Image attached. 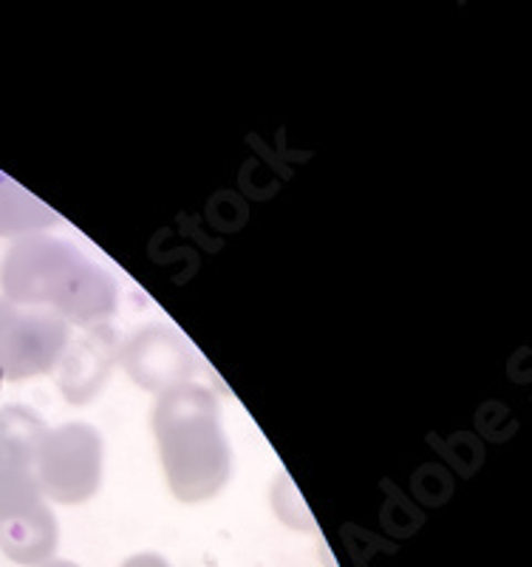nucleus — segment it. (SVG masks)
I'll use <instances>...</instances> for the list:
<instances>
[{"instance_id": "6e6552de", "label": "nucleus", "mask_w": 532, "mask_h": 567, "mask_svg": "<svg viewBox=\"0 0 532 567\" xmlns=\"http://www.w3.org/2000/svg\"><path fill=\"white\" fill-rule=\"evenodd\" d=\"M49 432L38 412L27 406L0 409V477L34 474L38 445Z\"/></svg>"}, {"instance_id": "423d86ee", "label": "nucleus", "mask_w": 532, "mask_h": 567, "mask_svg": "<svg viewBox=\"0 0 532 567\" xmlns=\"http://www.w3.org/2000/svg\"><path fill=\"white\" fill-rule=\"evenodd\" d=\"M58 539V519L45 499L0 516V550L18 565L40 567L52 561Z\"/></svg>"}, {"instance_id": "20e7f679", "label": "nucleus", "mask_w": 532, "mask_h": 567, "mask_svg": "<svg viewBox=\"0 0 532 567\" xmlns=\"http://www.w3.org/2000/svg\"><path fill=\"white\" fill-rule=\"evenodd\" d=\"M69 323L52 310L0 298V378L27 381L52 372L69 347Z\"/></svg>"}, {"instance_id": "0eeeda50", "label": "nucleus", "mask_w": 532, "mask_h": 567, "mask_svg": "<svg viewBox=\"0 0 532 567\" xmlns=\"http://www.w3.org/2000/svg\"><path fill=\"white\" fill-rule=\"evenodd\" d=\"M111 352H114V338H111V332H105L103 327H94L77 343V349H71L69 354H63L65 361L60 386L69 394L71 403H85V400L94 398L100 392V386L108 381Z\"/></svg>"}, {"instance_id": "9b49d317", "label": "nucleus", "mask_w": 532, "mask_h": 567, "mask_svg": "<svg viewBox=\"0 0 532 567\" xmlns=\"http://www.w3.org/2000/svg\"><path fill=\"white\" fill-rule=\"evenodd\" d=\"M40 567H80V565H74V561H65V559H52V561H45V565H40Z\"/></svg>"}, {"instance_id": "39448f33", "label": "nucleus", "mask_w": 532, "mask_h": 567, "mask_svg": "<svg viewBox=\"0 0 532 567\" xmlns=\"http://www.w3.org/2000/svg\"><path fill=\"white\" fill-rule=\"evenodd\" d=\"M123 363L128 374L142 389L167 392V389L187 383L192 372V361L187 347L176 332L165 327L139 329L123 349Z\"/></svg>"}, {"instance_id": "7ed1b4c3", "label": "nucleus", "mask_w": 532, "mask_h": 567, "mask_svg": "<svg viewBox=\"0 0 532 567\" xmlns=\"http://www.w3.org/2000/svg\"><path fill=\"white\" fill-rule=\"evenodd\" d=\"M45 499L77 505L91 499L103 483V437L85 423H69L45 432L34 460Z\"/></svg>"}, {"instance_id": "f03ea898", "label": "nucleus", "mask_w": 532, "mask_h": 567, "mask_svg": "<svg viewBox=\"0 0 532 567\" xmlns=\"http://www.w3.org/2000/svg\"><path fill=\"white\" fill-rule=\"evenodd\" d=\"M154 434L170 491L181 503H205L230 480L232 454L221 429L219 400L199 383H179L159 394Z\"/></svg>"}, {"instance_id": "9d476101", "label": "nucleus", "mask_w": 532, "mask_h": 567, "mask_svg": "<svg viewBox=\"0 0 532 567\" xmlns=\"http://www.w3.org/2000/svg\"><path fill=\"white\" fill-rule=\"evenodd\" d=\"M123 567H170L159 554H136Z\"/></svg>"}, {"instance_id": "f257e3e1", "label": "nucleus", "mask_w": 532, "mask_h": 567, "mask_svg": "<svg viewBox=\"0 0 532 567\" xmlns=\"http://www.w3.org/2000/svg\"><path fill=\"white\" fill-rule=\"evenodd\" d=\"M3 298L20 307L52 310L65 323L103 321L116 307V284L74 245L49 236H23L0 265Z\"/></svg>"}, {"instance_id": "1a4fd4ad", "label": "nucleus", "mask_w": 532, "mask_h": 567, "mask_svg": "<svg viewBox=\"0 0 532 567\" xmlns=\"http://www.w3.org/2000/svg\"><path fill=\"white\" fill-rule=\"evenodd\" d=\"M58 225V213L49 205L29 194L27 187L0 174V236L7 239H23L32 233L45 230V227Z\"/></svg>"}]
</instances>
